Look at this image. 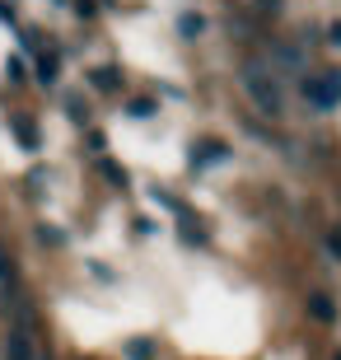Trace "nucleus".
<instances>
[{
	"label": "nucleus",
	"mask_w": 341,
	"mask_h": 360,
	"mask_svg": "<svg viewBox=\"0 0 341 360\" xmlns=\"http://www.w3.org/2000/svg\"><path fill=\"white\" fill-rule=\"evenodd\" d=\"M243 94L252 98V108H257L262 117H276V122L285 117L290 98H285V84H281V75H276V70L248 61V66H243Z\"/></svg>",
	"instance_id": "nucleus-1"
},
{
	"label": "nucleus",
	"mask_w": 341,
	"mask_h": 360,
	"mask_svg": "<svg viewBox=\"0 0 341 360\" xmlns=\"http://www.w3.org/2000/svg\"><path fill=\"white\" fill-rule=\"evenodd\" d=\"M304 98L318 108V112H332L341 103V70H328V75H309L304 80Z\"/></svg>",
	"instance_id": "nucleus-2"
},
{
	"label": "nucleus",
	"mask_w": 341,
	"mask_h": 360,
	"mask_svg": "<svg viewBox=\"0 0 341 360\" xmlns=\"http://www.w3.org/2000/svg\"><path fill=\"white\" fill-rule=\"evenodd\" d=\"M220 160H229V146L224 141H197L192 146V169H210V164H220Z\"/></svg>",
	"instance_id": "nucleus-3"
},
{
	"label": "nucleus",
	"mask_w": 341,
	"mask_h": 360,
	"mask_svg": "<svg viewBox=\"0 0 341 360\" xmlns=\"http://www.w3.org/2000/svg\"><path fill=\"white\" fill-rule=\"evenodd\" d=\"M304 304H309V319H314V323H323V328H332V323H337V304H332L328 290H309V300H304Z\"/></svg>",
	"instance_id": "nucleus-4"
},
{
	"label": "nucleus",
	"mask_w": 341,
	"mask_h": 360,
	"mask_svg": "<svg viewBox=\"0 0 341 360\" xmlns=\"http://www.w3.org/2000/svg\"><path fill=\"white\" fill-rule=\"evenodd\" d=\"M10 127H14V136H19V146H24V150H38V131H33V122H28V117H14Z\"/></svg>",
	"instance_id": "nucleus-5"
},
{
	"label": "nucleus",
	"mask_w": 341,
	"mask_h": 360,
	"mask_svg": "<svg viewBox=\"0 0 341 360\" xmlns=\"http://www.w3.org/2000/svg\"><path fill=\"white\" fill-rule=\"evenodd\" d=\"M127 360H155V342L150 337H131L127 342Z\"/></svg>",
	"instance_id": "nucleus-6"
},
{
	"label": "nucleus",
	"mask_w": 341,
	"mask_h": 360,
	"mask_svg": "<svg viewBox=\"0 0 341 360\" xmlns=\"http://www.w3.org/2000/svg\"><path fill=\"white\" fill-rule=\"evenodd\" d=\"M201 28H206V19H201V14H183V19H178V33H183V38H197Z\"/></svg>",
	"instance_id": "nucleus-7"
},
{
	"label": "nucleus",
	"mask_w": 341,
	"mask_h": 360,
	"mask_svg": "<svg viewBox=\"0 0 341 360\" xmlns=\"http://www.w3.org/2000/svg\"><path fill=\"white\" fill-rule=\"evenodd\" d=\"M117 80H122L117 70H94V84H98V89H108V94L117 89Z\"/></svg>",
	"instance_id": "nucleus-8"
},
{
	"label": "nucleus",
	"mask_w": 341,
	"mask_h": 360,
	"mask_svg": "<svg viewBox=\"0 0 341 360\" xmlns=\"http://www.w3.org/2000/svg\"><path fill=\"white\" fill-rule=\"evenodd\" d=\"M38 80H42V84L56 80V61H52V56H42V61H38Z\"/></svg>",
	"instance_id": "nucleus-9"
},
{
	"label": "nucleus",
	"mask_w": 341,
	"mask_h": 360,
	"mask_svg": "<svg viewBox=\"0 0 341 360\" xmlns=\"http://www.w3.org/2000/svg\"><path fill=\"white\" fill-rule=\"evenodd\" d=\"M328 257L341 262V229H328Z\"/></svg>",
	"instance_id": "nucleus-10"
},
{
	"label": "nucleus",
	"mask_w": 341,
	"mask_h": 360,
	"mask_svg": "<svg viewBox=\"0 0 341 360\" xmlns=\"http://www.w3.org/2000/svg\"><path fill=\"white\" fill-rule=\"evenodd\" d=\"M10 276H14V262H10V253L0 248V281H10Z\"/></svg>",
	"instance_id": "nucleus-11"
},
{
	"label": "nucleus",
	"mask_w": 341,
	"mask_h": 360,
	"mask_svg": "<svg viewBox=\"0 0 341 360\" xmlns=\"http://www.w3.org/2000/svg\"><path fill=\"white\" fill-rule=\"evenodd\" d=\"M131 112H136V117H150V112H155V103H150V98H136Z\"/></svg>",
	"instance_id": "nucleus-12"
},
{
	"label": "nucleus",
	"mask_w": 341,
	"mask_h": 360,
	"mask_svg": "<svg viewBox=\"0 0 341 360\" xmlns=\"http://www.w3.org/2000/svg\"><path fill=\"white\" fill-rule=\"evenodd\" d=\"M38 239H42V243H52V248H56V243H61V229H47V225H42V229H38Z\"/></svg>",
	"instance_id": "nucleus-13"
},
{
	"label": "nucleus",
	"mask_w": 341,
	"mask_h": 360,
	"mask_svg": "<svg viewBox=\"0 0 341 360\" xmlns=\"http://www.w3.org/2000/svg\"><path fill=\"white\" fill-rule=\"evenodd\" d=\"M38 360H52V347H42V351H38Z\"/></svg>",
	"instance_id": "nucleus-14"
},
{
	"label": "nucleus",
	"mask_w": 341,
	"mask_h": 360,
	"mask_svg": "<svg viewBox=\"0 0 341 360\" xmlns=\"http://www.w3.org/2000/svg\"><path fill=\"white\" fill-rule=\"evenodd\" d=\"M332 42H341V24H332Z\"/></svg>",
	"instance_id": "nucleus-15"
},
{
	"label": "nucleus",
	"mask_w": 341,
	"mask_h": 360,
	"mask_svg": "<svg viewBox=\"0 0 341 360\" xmlns=\"http://www.w3.org/2000/svg\"><path fill=\"white\" fill-rule=\"evenodd\" d=\"M0 19H5V24H14V19H10V10H5V5H0Z\"/></svg>",
	"instance_id": "nucleus-16"
},
{
	"label": "nucleus",
	"mask_w": 341,
	"mask_h": 360,
	"mask_svg": "<svg viewBox=\"0 0 341 360\" xmlns=\"http://www.w3.org/2000/svg\"><path fill=\"white\" fill-rule=\"evenodd\" d=\"M332 360H341V351H337V356H332Z\"/></svg>",
	"instance_id": "nucleus-17"
}]
</instances>
